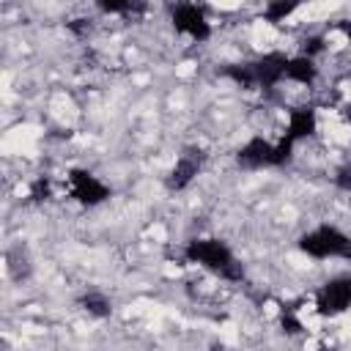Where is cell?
<instances>
[{
  "label": "cell",
  "mask_w": 351,
  "mask_h": 351,
  "mask_svg": "<svg viewBox=\"0 0 351 351\" xmlns=\"http://www.w3.org/2000/svg\"><path fill=\"white\" fill-rule=\"evenodd\" d=\"M184 255L189 263H197L200 269H206L228 282H239L244 277V269L236 261L233 250L219 239H192V241H186Z\"/></svg>",
  "instance_id": "cell-1"
},
{
  "label": "cell",
  "mask_w": 351,
  "mask_h": 351,
  "mask_svg": "<svg viewBox=\"0 0 351 351\" xmlns=\"http://www.w3.org/2000/svg\"><path fill=\"white\" fill-rule=\"evenodd\" d=\"M337 30H343V33H346V38L351 41V22H337Z\"/></svg>",
  "instance_id": "cell-17"
},
{
  "label": "cell",
  "mask_w": 351,
  "mask_h": 351,
  "mask_svg": "<svg viewBox=\"0 0 351 351\" xmlns=\"http://www.w3.org/2000/svg\"><path fill=\"white\" fill-rule=\"evenodd\" d=\"M197 162L195 159H189V156H181V159H176V165H173V170H170V176H167V186L170 189H186L192 181H195V176H197Z\"/></svg>",
  "instance_id": "cell-10"
},
{
  "label": "cell",
  "mask_w": 351,
  "mask_h": 351,
  "mask_svg": "<svg viewBox=\"0 0 351 351\" xmlns=\"http://www.w3.org/2000/svg\"><path fill=\"white\" fill-rule=\"evenodd\" d=\"M315 310L324 318H337L351 310V274H337L315 291Z\"/></svg>",
  "instance_id": "cell-4"
},
{
  "label": "cell",
  "mask_w": 351,
  "mask_h": 351,
  "mask_svg": "<svg viewBox=\"0 0 351 351\" xmlns=\"http://www.w3.org/2000/svg\"><path fill=\"white\" fill-rule=\"evenodd\" d=\"M252 66V77L258 88H277L285 80V66H288V55L285 52H263L258 60L250 63Z\"/></svg>",
  "instance_id": "cell-7"
},
{
  "label": "cell",
  "mask_w": 351,
  "mask_h": 351,
  "mask_svg": "<svg viewBox=\"0 0 351 351\" xmlns=\"http://www.w3.org/2000/svg\"><path fill=\"white\" fill-rule=\"evenodd\" d=\"M293 145L296 143H291L285 137L271 143V140L255 134L239 148V165H244V167H282L285 162H291Z\"/></svg>",
  "instance_id": "cell-3"
},
{
  "label": "cell",
  "mask_w": 351,
  "mask_h": 351,
  "mask_svg": "<svg viewBox=\"0 0 351 351\" xmlns=\"http://www.w3.org/2000/svg\"><path fill=\"white\" fill-rule=\"evenodd\" d=\"M340 115H343V121H346V126L351 129V101H346V104H343V110H340Z\"/></svg>",
  "instance_id": "cell-16"
},
{
  "label": "cell",
  "mask_w": 351,
  "mask_h": 351,
  "mask_svg": "<svg viewBox=\"0 0 351 351\" xmlns=\"http://www.w3.org/2000/svg\"><path fill=\"white\" fill-rule=\"evenodd\" d=\"M285 80L293 82V85H307V88H310V85L318 80L315 58H310V55H293V58H288Z\"/></svg>",
  "instance_id": "cell-9"
},
{
  "label": "cell",
  "mask_w": 351,
  "mask_h": 351,
  "mask_svg": "<svg viewBox=\"0 0 351 351\" xmlns=\"http://www.w3.org/2000/svg\"><path fill=\"white\" fill-rule=\"evenodd\" d=\"M280 324H282L285 332H299V329H302V321H299L293 313H288V310L280 315Z\"/></svg>",
  "instance_id": "cell-15"
},
{
  "label": "cell",
  "mask_w": 351,
  "mask_h": 351,
  "mask_svg": "<svg viewBox=\"0 0 351 351\" xmlns=\"http://www.w3.org/2000/svg\"><path fill=\"white\" fill-rule=\"evenodd\" d=\"M170 22H173V30L192 38V41H206L211 36V22L206 16V11L197 5V3H176L173 5V14H170Z\"/></svg>",
  "instance_id": "cell-5"
},
{
  "label": "cell",
  "mask_w": 351,
  "mask_h": 351,
  "mask_svg": "<svg viewBox=\"0 0 351 351\" xmlns=\"http://www.w3.org/2000/svg\"><path fill=\"white\" fill-rule=\"evenodd\" d=\"M93 3H96V8L104 11V14H126V11H132L140 0H93Z\"/></svg>",
  "instance_id": "cell-13"
},
{
  "label": "cell",
  "mask_w": 351,
  "mask_h": 351,
  "mask_svg": "<svg viewBox=\"0 0 351 351\" xmlns=\"http://www.w3.org/2000/svg\"><path fill=\"white\" fill-rule=\"evenodd\" d=\"M82 304H85V310H88L90 315H96V318L110 315V302H107L101 293H88V296L82 299Z\"/></svg>",
  "instance_id": "cell-12"
},
{
  "label": "cell",
  "mask_w": 351,
  "mask_h": 351,
  "mask_svg": "<svg viewBox=\"0 0 351 351\" xmlns=\"http://www.w3.org/2000/svg\"><path fill=\"white\" fill-rule=\"evenodd\" d=\"M69 195L82 206H99L110 197V186L88 170H71L69 173Z\"/></svg>",
  "instance_id": "cell-6"
},
{
  "label": "cell",
  "mask_w": 351,
  "mask_h": 351,
  "mask_svg": "<svg viewBox=\"0 0 351 351\" xmlns=\"http://www.w3.org/2000/svg\"><path fill=\"white\" fill-rule=\"evenodd\" d=\"M299 5H302V0H269L263 16H266L269 22H282V19L293 16Z\"/></svg>",
  "instance_id": "cell-11"
},
{
  "label": "cell",
  "mask_w": 351,
  "mask_h": 351,
  "mask_svg": "<svg viewBox=\"0 0 351 351\" xmlns=\"http://www.w3.org/2000/svg\"><path fill=\"white\" fill-rule=\"evenodd\" d=\"M318 129V115L313 107H296L288 112V123H285V132L282 137L291 140V143H302L307 137H313Z\"/></svg>",
  "instance_id": "cell-8"
},
{
  "label": "cell",
  "mask_w": 351,
  "mask_h": 351,
  "mask_svg": "<svg viewBox=\"0 0 351 351\" xmlns=\"http://www.w3.org/2000/svg\"><path fill=\"white\" fill-rule=\"evenodd\" d=\"M335 184H337V189L351 192V165H343V167L335 173Z\"/></svg>",
  "instance_id": "cell-14"
},
{
  "label": "cell",
  "mask_w": 351,
  "mask_h": 351,
  "mask_svg": "<svg viewBox=\"0 0 351 351\" xmlns=\"http://www.w3.org/2000/svg\"><path fill=\"white\" fill-rule=\"evenodd\" d=\"M299 250L313 261H329V258L351 261V236L337 225L324 222L299 236Z\"/></svg>",
  "instance_id": "cell-2"
}]
</instances>
